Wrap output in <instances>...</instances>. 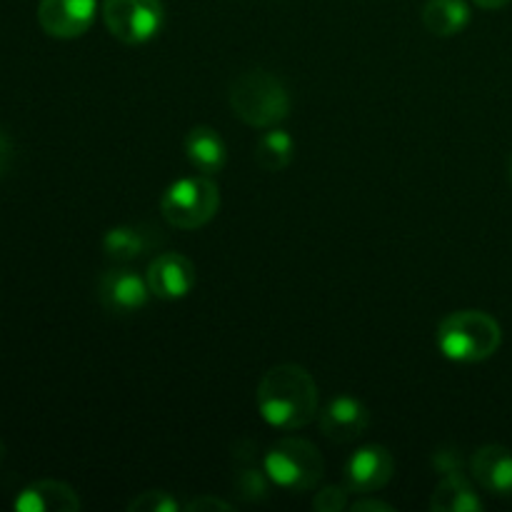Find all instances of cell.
<instances>
[{
	"label": "cell",
	"instance_id": "5bb4252c",
	"mask_svg": "<svg viewBox=\"0 0 512 512\" xmlns=\"http://www.w3.org/2000/svg\"><path fill=\"white\" fill-rule=\"evenodd\" d=\"M185 155L198 173L215 175L225 168L228 148H225V140L220 138L218 130L198 125L185 135Z\"/></svg>",
	"mask_w": 512,
	"mask_h": 512
},
{
	"label": "cell",
	"instance_id": "83f0119b",
	"mask_svg": "<svg viewBox=\"0 0 512 512\" xmlns=\"http://www.w3.org/2000/svg\"><path fill=\"white\" fill-rule=\"evenodd\" d=\"M510 178H512V165H510Z\"/></svg>",
	"mask_w": 512,
	"mask_h": 512
},
{
	"label": "cell",
	"instance_id": "ba28073f",
	"mask_svg": "<svg viewBox=\"0 0 512 512\" xmlns=\"http://www.w3.org/2000/svg\"><path fill=\"white\" fill-rule=\"evenodd\" d=\"M95 0H40L38 23L50 38H80L95 20Z\"/></svg>",
	"mask_w": 512,
	"mask_h": 512
},
{
	"label": "cell",
	"instance_id": "8992f818",
	"mask_svg": "<svg viewBox=\"0 0 512 512\" xmlns=\"http://www.w3.org/2000/svg\"><path fill=\"white\" fill-rule=\"evenodd\" d=\"M160 0H103V20L110 35L125 45H143L163 28Z\"/></svg>",
	"mask_w": 512,
	"mask_h": 512
},
{
	"label": "cell",
	"instance_id": "30bf717a",
	"mask_svg": "<svg viewBox=\"0 0 512 512\" xmlns=\"http://www.w3.org/2000/svg\"><path fill=\"white\" fill-rule=\"evenodd\" d=\"M145 280H148L150 293L158 295L160 300H180L195 288L198 273L185 255L163 253L148 265Z\"/></svg>",
	"mask_w": 512,
	"mask_h": 512
},
{
	"label": "cell",
	"instance_id": "2e32d148",
	"mask_svg": "<svg viewBox=\"0 0 512 512\" xmlns=\"http://www.w3.org/2000/svg\"><path fill=\"white\" fill-rule=\"evenodd\" d=\"M433 512H478L483 510V500L478 498L473 485L468 483L463 473L443 475V480L435 488L430 498Z\"/></svg>",
	"mask_w": 512,
	"mask_h": 512
},
{
	"label": "cell",
	"instance_id": "44dd1931",
	"mask_svg": "<svg viewBox=\"0 0 512 512\" xmlns=\"http://www.w3.org/2000/svg\"><path fill=\"white\" fill-rule=\"evenodd\" d=\"M348 488H338V485H328V488L318 490V495L313 498V508L318 512H340L348 510Z\"/></svg>",
	"mask_w": 512,
	"mask_h": 512
},
{
	"label": "cell",
	"instance_id": "3957f363",
	"mask_svg": "<svg viewBox=\"0 0 512 512\" xmlns=\"http://www.w3.org/2000/svg\"><path fill=\"white\" fill-rule=\"evenodd\" d=\"M230 108L250 128H275L290 113L285 85L268 70H248L230 85Z\"/></svg>",
	"mask_w": 512,
	"mask_h": 512
},
{
	"label": "cell",
	"instance_id": "484cf974",
	"mask_svg": "<svg viewBox=\"0 0 512 512\" xmlns=\"http://www.w3.org/2000/svg\"><path fill=\"white\" fill-rule=\"evenodd\" d=\"M473 3L483 10H500V8H505L510 0H473Z\"/></svg>",
	"mask_w": 512,
	"mask_h": 512
},
{
	"label": "cell",
	"instance_id": "52a82bcc",
	"mask_svg": "<svg viewBox=\"0 0 512 512\" xmlns=\"http://www.w3.org/2000/svg\"><path fill=\"white\" fill-rule=\"evenodd\" d=\"M395 475V458L383 445H365L350 455L345 465V488L355 495L383 490Z\"/></svg>",
	"mask_w": 512,
	"mask_h": 512
},
{
	"label": "cell",
	"instance_id": "7402d4cb",
	"mask_svg": "<svg viewBox=\"0 0 512 512\" xmlns=\"http://www.w3.org/2000/svg\"><path fill=\"white\" fill-rule=\"evenodd\" d=\"M183 508L188 512H218V510L228 512V510H233V505H230L228 500L218 498V495H198V498L188 500Z\"/></svg>",
	"mask_w": 512,
	"mask_h": 512
},
{
	"label": "cell",
	"instance_id": "ffe728a7",
	"mask_svg": "<svg viewBox=\"0 0 512 512\" xmlns=\"http://www.w3.org/2000/svg\"><path fill=\"white\" fill-rule=\"evenodd\" d=\"M183 505L165 490H145L128 503V512H178Z\"/></svg>",
	"mask_w": 512,
	"mask_h": 512
},
{
	"label": "cell",
	"instance_id": "8fae6325",
	"mask_svg": "<svg viewBox=\"0 0 512 512\" xmlns=\"http://www.w3.org/2000/svg\"><path fill=\"white\" fill-rule=\"evenodd\" d=\"M370 428V410L350 395H338L320 413V430L335 443H350Z\"/></svg>",
	"mask_w": 512,
	"mask_h": 512
},
{
	"label": "cell",
	"instance_id": "ac0fdd59",
	"mask_svg": "<svg viewBox=\"0 0 512 512\" xmlns=\"http://www.w3.org/2000/svg\"><path fill=\"white\" fill-rule=\"evenodd\" d=\"M255 160L268 173H278V170L288 168L290 160H293V138H290L288 130L278 128V125L265 130L260 135L258 145H255Z\"/></svg>",
	"mask_w": 512,
	"mask_h": 512
},
{
	"label": "cell",
	"instance_id": "7c38bea8",
	"mask_svg": "<svg viewBox=\"0 0 512 512\" xmlns=\"http://www.w3.org/2000/svg\"><path fill=\"white\" fill-rule=\"evenodd\" d=\"M473 480L495 498H512V453L503 445H483L470 458Z\"/></svg>",
	"mask_w": 512,
	"mask_h": 512
},
{
	"label": "cell",
	"instance_id": "277c9868",
	"mask_svg": "<svg viewBox=\"0 0 512 512\" xmlns=\"http://www.w3.org/2000/svg\"><path fill=\"white\" fill-rule=\"evenodd\" d=\"M263 470L270 483L285 493H308L320 483L325 473V460L310 440L283 438L265 453Z\"/></svg>",
	"mask_w": 512,
	"mask_h": 512
},
{
	"label": "cell",
	"instance_id": "9c48e42d",
	"mask_svg": "<svg viewBox=\"0 0 512 512\" xmlns=\"http://www.w3.org/2000/svg\"><path fill=\"white\" fill-rule=\"evenodd\" d=\"M148 280L130 268H110L100 275L98 298L108 313L128 315L148 303Z\"/></svg>",
	"mask_w": 512,
	"mask_h": 512
},
{
	"label": "cell",
	"instance_id": "9a60e30c",
	"mask_svg": "<svg viewBox=\"0 0 512 512\" xmlns=\"http://www.w3.org/2000/svg\"><path fill=\"white\" fill-rule=\"evenodd\" d=\"M155 235L145 225H118L110 228L103 238V253L113 263H130L148 250H153Z\"/></svg>",
	"mask_w": 512,
	"mask_h": 512
},
{
	"label": "cell",
	"instance_id": "5b68a950",
	"mask_svg": "<svg viewBox=\"0 0 512 512\" xmlns=\"http://www.w3.org/2000/svg\"><path fill=\"white\" fill-rule=\"evenodd\" d=\"M220 190L208 175H190L170 185L160 198V213L170 228L198 230L215 218Z\"/></svg>",
	"mask_w": 512,
	"mask_h": 512
},
{
	"label": "cell",
	"instance_id": "e0dca14e",
	"mask_svg": "<svg viewBox=\"0 0 512 512\" xmlns=\"http://www.w3.org/2000/svg\"><path fill=\"white\" fill-rule=\"evenodd\" d=\"M470 23V8L465 0H428L423 8V25L438 38H453Z\"/></svg>",
	"mask_w": 512,
	"mask_h": 512
},
{
	"label": "cell",
	"instance_id": "6da1fadb",
	"mask_svg": "<svg viewBox=\"0 0 512 512\" xmlns=\"http://www.w3.org/2000/svg\"><path fill=\"white\" fill-rule=\"evenodd\" d=\"M260 418L278 430H300L318 418V383L305 368L275 365L258 385Z\"/></svg>",
	"mask_w": 512,
	"mask_h": 512
},
{
	"label": "cell",
	"instance_id": "7a4b0ae2",
	"mask_svg": "<svg viewBox=\"0 0 512 512\" xmlns=\"http://www.w3.org/2000/svg\"><path fill=\"white\" fill-rule=\"evenodd\" d=\"M435 340L445 358L470 365L493 358L498 353L503 333H500L498 320L483 310H455L440 320Z\"/></svg>",
	"mask_w": 512,
	"mask_h": 512
},
{
	"label": "cell",
	"instance_id": "d6986e66",
	"mask_svg": "<svg viewBox=\"0 0 512 512\" xmlns=\"http://www.w3.org/2000/svg\"><path fill=\"white\" fill-rule=\"evenodd\" d=\"M270 478L268 473H260V470H240L238 475H235V495H238L240 500H245V503H263V500H268L270 495Z\"/></svg>",
	"mask_w": 512,
	"mask_h": 512
},
{
	"label": "cell",
	"instance_id": "d4e9b609",
	"mask_svg": "<svg viewBox=\"0 0 512 512\" xmlns=\"http://www.w3.org/2000/svg\"><path fill=\"white\" fill-rule=\"evenodd\" d=\"M10 155H13V145H10V140L0 133V173H5V168L10 165Z\"/></svg>",
	"mask_w": 512,
	"mask_h": 512
},
{
	"label": "cell",
	"instance_id": "cb8c5ba5",
	"mask_svg": "<svg viewBox=\"0 0 512 512\" xmlns=\"http://www.w3.org/2000/svg\"><path fill=\"white\" fill-rule=\"evenodd\" d=\"M348 510H353V512H365V510L393 512V505L383 503V500H375V498H363V500H355V503H350Z\"/></svg>",
	"mask_w": 512,
	"mask_h": 512
},
{
	"label": "cell",
	"instance_id": "603a6c76",
	"mask_svg": "<svg viewBox=\"0 0 512 512\" xmlns=\"http://www.w3.org/2000/svg\"><path fill=\"white\" fill-rule=\"evenodd\" d=\"M433 465L440 470V475L460 473V470H463V458H460V450H435Z\"/></svg>",
	"mask_w": 512,
	"mask_h": 512
},
{
	"label": "cell",
	"instance_id": "4fadbf2b",
	"mask_svg": "<svg viewBox=\"0 0 512 512\" xmlns=\"http://www.w3.org/2000/svg\"><path fill=\"white\" fill-rule=\"evenodd\" d=\"M15 510L18 512H78L80 498L70 485L58 483V480H38L20 490L15 498Z\"/></svg>",
	"mask_w": 512,
	"mask_h": 512
},
{
	"label": "cell",
	"instance_id": "4316f807",
	"mask_svg": "<svg viewBox=\"0 0 512 512\" xmlns=\"http://www.w3.org/2000/svg\"><path fill=\"white\" fill-rule=\"evenodd\" d=\"M3 460H5V443L0 440V465H3Z\"/></svg>",
	"mask_w": 512,
	"mask_h": 512
}]
</instances>
